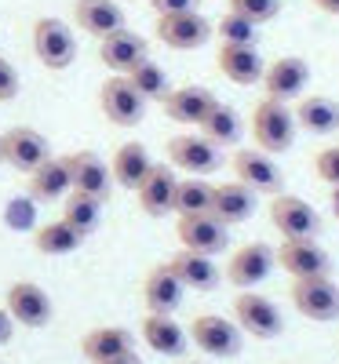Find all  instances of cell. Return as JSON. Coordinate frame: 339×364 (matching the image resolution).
I'll return each mask as SVG.
<instances>
[{"instance_id":"cell-1","label":"cell","mask_w":339,"mask_h":364,"mask_svg":"<svg viewBox=\"0 0 339 364\" xmlns=\"http://www.w3.org/2000/svg\"><path fill=\"white\" fill-rule=\"evenodd\" d=\"M249 132L256 139V149H263V154L277 157V154H288V149L296 146V113L288 109V102H277V99H259L252 106V117H249Z\"/></svg>"},{"instance_id":"cell-2","label":"cell","mask_w":339,"mask_h":364,"mask_svg":"<svg viewBox=\"0 0 339 364\" xmlns=\"http://www.w3.org/2000/svg\"><path fill=\"white\" fill-rule=\"evenodd\" d=\"M230 317L244 336H252V339H277L285 331V317H281V310H277V302L270 295L256 291V288L237 291L234 306H230Z\"/></svg>"},{"instance_id":"cell-3","label":"cell","mask_w":339,"mask_h":364,"mask_svg":"<svg viewBox=\"0 0 339 364\" xmlns=\"http://www.w3.org/2000/svg\"><path fill=\"white\" fill-rule=\"evenodd\" d=\"M33 55L37 63L51 73L58 70H70L77 63V37H73V26L63 18H37L33 22Z\"/></svg>"},{"instance_id":"cell-4","label":"cell","mask_w":339,"mask_h":364,"mask_svg":"<svg viewBox=\"0 0 339 364\" xmlns=\"http://www.w3.org/2000/svg\"><path fill=\"white\" fill-rule=\"evenodd\" d=\"M187 331H190V343L204 357H219V360L237 357L244 343V331L234 324V317H223V314H197Z\"/></svg>"},{"instance_id":"cell-5","label":"cell","mask_w":339,"mask_h":364,"mask_svg":"<svg viewBox=\"0 0 339 364\" xmlns=\"http://www.w3.org/2000/svg\"><path fill=\"white\" fill-rule=\"evenodd\" d=\"M277 266H281L292 281L303 277H332V255L318 245V237H292L273 248Z\"/></svg>"},{"instance_id":"cell-6","label":"cell","mask_w":339,"mask_h":364,"mask_svg":"<svg viewBox=\"0 0 339 364\" xmlns=\"http://www.w3.org/2000/svg\"><path fill=\"white\" fill-rule=\"evenodd\" d=\"M99 109H103V117L110 120V124L135 128V124H142V117H146V99L128 84V77L110 73L103 80V87H99Z\"/></svg>"},{"instance_id":"cell-7","label":"cell","mask_w":339,"mask_h":364,"mask_svg":"<svg viewBox=\"0 0 339 364\" xmlns=\"http://www.w3.org/2000/svg\"><path fill=\"white\" fill-rule=\"evenodd\" d=\"M168 164L179 168V171H187V175L208 178L212 171L223 168V149L215 146V142H208L201 132L197 135L182 132V135H172L168 139Z\"/></svg>"},{"instance_id":"cell-8","label":"cell","mask_w":339,"mask_h":364,"mask_svg":"<svg viewBox=\"0 0 339 364\" xmlns=\"http://www.w3.org/2000/svg\"><path fill=\"white\" fill-rule=\"evenodd\" d=\"M288 299H292V306L306 321L328 324V321L339 317V284L332 277H303V281H292Z\"/></svg>"},{"instance_id":"cell-9","label":"cell","mask_w":339,"mask_h":364,"mask_svg":"<svg viewBox=\"0 0 339 364\" xmlns=\"http://www.w3.org/2000/svg\"><path fill=\"white\" fill-rule=\"evenodd\" d=\"M270 223L273 230L281 233V240H292V237H318L321 233V215L314 204H306L303 197L296 193H273L270 200Z\"/></svg>"},{"instance_id":"cell-10","label":"cell","mask_w":339,"mask_h":364,"mask_svg":"<svg viewBox=\"0 0 339 364\" xmlns=\"http://www.w3.org/2000/svg\"><path fill=\"white\" fill-rule=\"evenodd\" d=\"M230 171H234V178L241 182V186H249L252 193H270L273 197L285 186V175H281V168H277V161L270 154H263V149H256V146L234 149Z\"/></svg>"},{"instance_id":"cell-11","label":"cell","mask_w":339,"mask_h":364,"mask_svg":"<svg viewBox=\"0 0 339 364\" xmlns=\"http://www.w3.org/2000/svg\"><path fill=\"white\" fill-rule=\"evenodd\" d=\"M153 37L172 51H197L212 41V22L201 11H179V15H157Z\"/></svg>"},{"instance_id":"cell-12","label":"cell","mask_w":339,"mask_h":364,"mask_svg":"<svg viewBox=\"0 0 339 364\" xmlns=\"http://www.w3.org/2000/svg\"><path fill=\"white\" fill-rule=\"evenodd\" d=\"M277 266V252L270 245H263V240H249V245H241L230 259H226V269H223V277L241 288V291H249L256 284H263L270 273Z\"/></svg>"},{"instance_id":"cell-13","label":"cell","mask_w":339,"mask_h":364,"mask_svg":"<svg viewBox=\"0 0 339 364\" xmlns=\"http://www.w3.org/2000/svg\"><path fill=\"white\" fill-rule=\"evenodd\" d=\"M306 84H311V63L303 55H281L266 63V73L259 80L263 95L266 99H277V102H292V99H303Z\"/></svg>"},{"instance_id":"cell-14","label":"cell","mask_w":339,"mask_h":364,"mask_svg":"<svg viewBox=\"0 0 339 364\" xmlns=\"http://www.w3.org/2000/svg\"><path fill=\"white\" fill-rule=\"evenodd\" d=\"M4 310H8L11 321L22 324V328H48L51 317H55V302H51V295H48L41 284H33V281H15V284L8 288V295H4Z\"/></svg>"},{"instance_id":"cell-15","label":"cell","mask_w":339,"mask_h":364,"mask_svg":"<svg viewBox=\"0 0 339 364\" xmlns=\"http://www.w3.org/2000/svg\"><path fill=\"white\" fill-rule=\"evenodd\" d=\"M219 106V99H215V91L204 87V84H182V87H172L168 95L161 99V109L168 120H175V124L182 128H201L204 117Z\"/></svg>"},{"instance_id":"cell-16","label":"cell","mask_w":339,"mask_h":364,"mask_svg":"<svg viewBox=\"0 0 339 364\" xmlns=\"http://www.w3.org/2000/svg\"><path fill=\"white\" fill-rule=\"evenodd\" d=\"M175 237H179L182 248L215 259L219 252H226V245H230V226L219 223L212 211H204V215H179L175 219Z\"/></svg>"},{"instance_id":"cell-17","label":"cell","mask_w":339,"mask_h":364,"mask_svg":"<svg viewBox=\"0 0 339 364\" xmlns=\"http://www.w3.org/2000/svg\"><path fill=\"white\" fill-rule=\"evenodd\" d=\"M0 146H4V164L29 175V171H37L48 157H51V146L48 139L37 132V128H29V124H19V128H8L4 135H0Z\"/></svg>"},{"instance_id":"cell-18","label":"cell","mask_w":339,"mask_h":364,"mask_svg":"<svg viewBox=\"0 0 339 364\" xmlns=\"http://www.w3.org/2000/svg\"><path fill=\"white\" fill-rule=\"evenodd\" d=\"M215 70L237 87H252L263 80L266 63H263L259 48H252V44H219L215 48Z\"/></svg>"},{"instance_id":"cell-19","label":"cell","mask_w":339,"mask_h":364,"mask_svg":"<svg viewBox=\"0 0 339 364\" xmlns=\"http://www.w3.org/2000/svg\"><path fill=\"white\" fill-rule=\"evenodd\" d=\"M175 186H179V175L172 171V164H157L153 161L150 175L139 182V208H142V215L150 219H165L175 211Z\"/></svg>"},{"instance_id":"cell-20","label":"cell","mask_w":339,"mask_h":364,"mask_svg":"<svg viewBox=\"0 0 339 364\" xmlns=\"http://www.w3.org/2000/svg\"><path fill=\"white\" fill-rule=\"evenodd\" d=\"M142 58H150V44H146L142 33H135V29H128V26L99 41V63H103L110 73L125 77L132 66L142 63Z\"/></svg>"},{"instance_id":"cell-21","label":"cell","mask_w":339,"mask_h":364,"mask_svg":"<svg viewBox=\"0 0 339 364\" xmlns=\"http://www.w3.org/2000/svg\"><path fill=\"white\" fill-rule=\"evenodd\" d=\"M66 164H70V178H73L77 193L110 200L113 175H110V164L95 154V149H77V154H66Z\"/></svg>"},{"instance_id":"cell-22","label":"cell","mask_w":339,"mask_h":364,"mask_svg":"<svg viewBox=\"0 0 339 364\" xmlns=\"http://www.w3.org/2000/svg\"><path fill=\"white\" fill-rule=\"evenodd\" d=\"M73 22L80 26V33L103 41L117 29H125L128 15L120 8V0H73Z\"/></svg>"},{"instance_id":"cell-23","label":"cell","mask_w":339,"mask_h":364,"mask_svg":"<svg viewBox=\"0 0 339 364\" xmlns=\"http://www.w3.org/2000/svg\"><path fill=\"white\" fill-rule=\"evenodd\" d=\"M139 331H142V343L161 357H182L190 350V331L182 328L172 314H146Z\"/></svg>"},{"instance_id":"cell-24","label":"cell","mask_w":339,"mask_h":364,"mask_svg":"<svg viewBox=\"0 0 339 364\" xmlns=\"http://www.w3.org/2000/svg\"><path fill=\"white\" fill-rule=\"evenodd\" d=\"M168 269L182 281V288H194V291H215L223 281V269L215 266L212 255L190 252V248H179L168 255Z\"/></svg>"},{"instance_id":"cell-25","label":"cell","mask_w":339,"mask_h":364,"mask_svg":"<svg viewBox=\"0 0 339 364\" xmlns=\"http://www.w3.org/2000/svg\"><path fill=\"white\" fill-rule=\"evenodd\" d=\"M182 295H187V288H182V281L168 269V262H157L146 273V281H142L146 314H175L182 306Z\"/></svg>"},{"instance_id":"cell-26","label":"cell","mask_w":339,"mask_h":364,"mask_svg":"<svg viewBox=\"0 0 339 364\" xmlns=\"http://www.w3.org/2000/svg\"><path fill=\"white\" fill-rule=\"evenodd\" d=\"M135 353V336L120 324H103V328H91L88 336L80 339V357L91 364H106L113 357H125Z\"/></svg>"},{"instance_id":"cell-27","label":"cell","mask_w":339,"mask_h":364,"mask_svg":"<svg viewBox=\"0 0 339 364\" xmlns=\"http://www.w3.org/2000/svg\"><path fill=\"white\" fill-rule=\"evenodd\" d=\"M256 197L249 186H241L237 178L230 182H215V197H212V215L226 223V226H241V223H249L252 219V211H256Z\"/></svg>"},{"instance_id":"cell-28","label":"cell","mask_w":339,"mask_h":364,"mask_svg":"<svg viewBox=\"0 0 339 364\" xmlns=\"http://www.w3.org/2000/svg\"><path fill=\"white\" fill-rule=\"evenodd\" d=\"M29 197L37 204H51V200H66L73 190V178H70V164L66 157H48L37 171H29Z\"/></svg>"},{"instance_id":"cell-29","label":"cell","mask_w":339,"mask_h":364,"mask_svg":"<svg viewBox=\"0 0 339 364\" xmlns=\"http://www.w3.org/2000/svg\"><path fill=\"white\" fill-rule=\"evenodd\" d=\"M153 168V157H150V149L142 142H125V146H117V154L110 161V175L120 190H139V182L150 175Z\"/></svg>"},{"instance_id":"cell-30","label":"cell","mask_w":339,"mask_h":364,"mask_svg":"<svg viewBox=\"0 0 339 364\" xmlns=\"http://www.w3.org/2000/svg\"><path fill=\"white\" fill-rule=\"evenodd\" d=\"M292 113H296L299 132H311V135H332V132H339V106L328 95H303Z\"/></svg>"},{"instance_id":"cell-31","label":"cell","mask_w":339,"mask_h":364,"mask_svg":"<svg viewBox=\"0 0 339 364\" xmlns=\"http://www.w3.org/2000/svg\"><path fill=\"white\" fill-rule=\"evenodd\" d=\"M80 245H84V237L66 219H51V223H41L33 230V248L41 255H51V259L55 255H73Z\"/></svg>"},{"instance_id":"cell-32","label":"cell","mask_w":339,"mask_h":364,"mask_svg":"<svg viewBox=\"0 0 339 364\" xmlns=\"http://www.w3.org/2000/svg\"><path fill=\"white\" fill-rule=\"evenodd\" d=\"M208 142H215V146H237L241 142V135H244V124H241V113L234 109V106H226V102H219L208 117H204V124L197 128Z\"/></svg>"},{"instance_id":"cell-33","label":"cell","mask_w":339,"mask_h":364,"mask_svg":"<svg viewBox=\"0 0 339 364\" xmlns=\"http://www.w3.org/2000/svg\"><path fill=\"white\" fill-rule=\"evenodd\" d=\"M103 204H106V200H99V197H88V193L70 190V197L63 200V219H66L80 237H91V233L99 230V223H103Z\"/></svg>"},{"instance_id":"cell-34","label":"cell","mask_w":339,"mask_h":364,"mask_svg":"<svg viewBox=\"0 0 339 364\" xmlns=\"http://www.w3.org/2000/svg\"><path fill=\"white\" fill-rule=\"evenodd\" d=\"M212 197H215V182L201 178V175H187L175 186V215H204L212 211Z\"/></svg>"},{"instance_id":"cell-35","label":"cell","mask_w":339,"mask_h":364,"mask_svg":"<svg viewBox=\"0 0 339 364\" xmlns=\"http://www.w3.org/2000/svg\"><path fill=\"white\" fill-rule=\"evenodd\" d=\"M125 77H128V84L139 91V95H142L146 102H161V99L168 95V91H172L168 73H165L157 63H153V58H142V63H139V66H132Z\"/></svg>"},{"instance_id":"cell-36","label":"cell","mask_w":339,"mask_h":364,"mask_svg":"<svg viewBox=\"0 0 339 364\" xmlns=\"http://www.w3.org/2000/svg\"><path fill=\"white\" fill-rule=\"evenodd\" d=\"M212 37L219 44H259V26H252L249 18H241L226 8V15H219V22H212Z\"/></svg>"},{"instance_id":"cell-37","label":"cell","mask_w":339,"mask_h":364,"mask_svg":"<svg viewBox=\"0 0 339 364\" xmlns=\"http://www.w3.org/2000/svg\"><path fill=\"white\" fill-rule=\"evenodd\" d=\"M226 8L241 18H249L252 26H266V22H273L277 15H281L285 0H226Z\"/></svg>"},{"instance_id":"cell-38","label":"cell","mask_w":339,"mask_h":364,"mask_svg":"<svg viewBox=\"0 0 339 364\" xmlns=\"http://www.w3.org/2000/svg\"><path fill=\"white\" fill-rule=\"evenodd\" d=\"M314 175L325 186H339V146H325L314 157Z\"/></svg>"},{"instance_id":"cell-39","label":"cell","mask_w":339,"mask_h":364,"mask_svg":"<svg viewBox=\"0 0 339 364\" xmlns=\"http://www.w3.org/2000/svg\"><path fill=\"white\" fill-rule=\"evenodd\" d=\"M22 91V80H19V70L0 55V102H15Z\"/></svg>"},{"instance_id":"cell-40","label":"cell","mask_w":339,"mask_h":364,"mask_svg":"<svg viewBox=\"0 0 339 364\" xmlns=\"http://www.w3.org/2000/svg\"><path fill=\"white\" fill-rule=\"evenodd\" d=\"M33 197H29V200H22V197H15L11 204H8V226L11 230H29V226H33Z\"/></svg>"},{"instance_id":"cell-41","label":"cell","mask_w":339,"mask_h":364,"mask_svg":"<svg viewBox=\"0 0 339 364\" xmlns=\"http://www.w3.org/2000/svg\"><path fill=\"white\" fill-rule=\"evenodd\" d=\"M157 15H179V11H201V0H146Z\"/></svg>"},{"instance_id":"cell-42","label":"cell","mask_w":339,"mask_h":364,"mask_svg":"<svg viewBox=\"0 0 339 364\" xmlns=\"http://www.w3.org/2000/svg\"><path fill=\"white\" fill-rule=\"evenodd\" d=\"M11 336H15V321H11V314L4 306H0V346H8Z\"/></svg>"},{"instance_id":"cell-43","label":"cell","mask_w":339,"mask_h":364,"mask_svg":"<svg viewBox=\"0 0 339 364\" xmlns=\"http://www.w3.org/2000/svg\"><path fill=\"white\" fill-rule=\"evenodd\" d=\"M311 4H314L318 11H325V15H335V18H339V0H311Z\"/></svg>"},{"instance_id":"cell-44","label":"cell","mask_w":339,"mask_h":364,"mask_svg":"<svg viewBox=\"0 0 339 364\" xmlns=\"http://www.w3.org/2000/svg\"><path fill=\"white\" fill-rule=\"evenodd\" d=\"M106 364H142V360H139V353H125V357H113Z\"/></svg>"},{"instance_id":"cell-45","label":"cell","mask_w":339,"mask_h":364,"mask_svg":"<svg viewBox=\"0 0 339 364\" xmlns=\"http://www.w3.org/2000/svg\"><path fill=\"white\" fill-rule=\"evenodd\" d=\"M328 204H332V215L339 219V186H332V197H328Z\"/></svg>"},{"instance_id":"cell-46","label":"cell","mask_w":339,"mask_h":364,"mask_svg":"<svg viewBox=\"0 0 339 364\" xmlns=\"http://www.w3.org/2000/svg\"><path fill=\"white\" fill-rule=\"evenodd\" d=\"M0 164H4V146H0Z\"/></svg>"},{"instance_id":"cell-47","label":"cell","mask_w":339,"mask_h":364,"mask_svg":"<svg viewBox=\"0 0 339 364\" xmlns=\"http://www.w3.org/2000/svg\"><path fill=\"white\" fill-rule=\"evenodd\" d=\"M187 364H204V360H187Z\"/></svg>"},{"instance_id":"cell-48","label":"cell","mask_w":339,"mask_h":364,"mask_svg":"<svg viewBox=\"0 0 339 364\" xmlns=\"http://www.w3.org/2000/svg\"><path fill=\"white\" fill-rule=\"evenodd\" d=\"M120 4H132V0H120Z\"/></svg>"}]
</instances>
